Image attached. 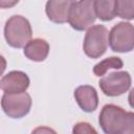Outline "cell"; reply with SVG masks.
I'll list each match as a JSON object with an SVG mask.
<instances>
[{
	"label": "cell",
	"mask_w": 134,
	"mask_h": 134,
	"mask_svg": "<svg viewBox=\"0 0 134 134\" xmlns=\"http://www.w3.org/2000/svg\"><path fill=\"white\" fill-rule=\"evenodd\" d=\"M31 36V26L25 17L15 15L6 21L4 26V37L9 46L14 48H22L30 41Z\"/></svg>",
	"instance_id": "1"
},
{
	"label": "cell",
	"mask_w": 134,
	"mask_h": 134,
	"mask_svg": "<svg viewBox=\"0 0 134 134\" xmlns=\"http://www.w3.org/2000/svg\"><path fill=\"white\" fill-rule=\"evenodd\" d=\"M126 120L127 111L113 104L105 105L98 117L99 126L107 134H124Z\"/></svg>",
	"instance_id": "2"
},
{
	"label": "cell",
	"mask_w": 134,
	"mask_h": 134,
	"mask_svg": "<svg viewBox=\"0 0 134 134\" xmlns=\"http://www.w3.org/2000/svg\"><path fill=\"white\" fill-rule=\"evenodd\" d=\"M96 20L94 0H77L70 9L68 22L75 30L89 28Z\"/></svg>",
	"instance_id": "3"
},
{
	"label": "cell",
	"mask_w": 134,
	"mask_h": 134,
	"mask_svg": "<svg viewBox=\"0 0 134 134\" xmlns=\"http://www.w3.org/2000/svg\"><path fill=\"white\" fill-rule=\"evenodd\" d=\"M108 47V29L104 25H92L88 28L83 49L87 57L91 59H97L102 57Z\"/></svg>",
	"instance_id": "4"
},
{
	"label": "cell",
	"mask_w": 134,
	"mask_h": 134,
	"mask_svg": "<svg viewBox=\"0 0 134 134\" xmlns=\"http://www.w3.org/2000/svg\"><path fill=\"white\" fill-rule=\"evenodd\" d=\"M108 42L115 52H130L134 49V26L129 22L115 24L109 32Z\"/></svg>",
	"instance_id": "5"
},
{
	"label": "cell",
	"mask_w": 134,
	"mask_h": 134,
	"mask_svg": "<svg viewBox=\"0 0 134 134\" xmlns=\"http://www.w3.org/2000/svg\"><path fill=\"white\" fill-rule=\"evenodd\" d=\"M3 112L12 118H22L28 114L31 108V97L27 92L5 93L1 98Z\"/></svg>",
	"instance_id": "6"
},
{
	"label": "cell",
	"mask_w": 134,
	"mask_h": 134,
	"mask_svg": "<svg viewBox=\"0 0 134 134\" xmlns=\"http://www.w3.org/2000/svg\"><path fill=\"white\" fill-rule=\"evenodd\" d=\"M99 88L107 96H119L127 92L131 86V75L128 71H115L102 77Z\"/></svg>",
	"instance_id": "7"
},
{
	"label": "cell",
	"mask_w": 134,
	"mask_h": 134,
	"mask_svg": "<svg viewBox=\"0 0 134 134\" xmlns=\"http://www.w3.org/2000/svg\"><path fill=\"white\" fill-rule=\"evenodd\" d=\"M30 81L28 75L20 70H13L2 76L0 87L5 93L25 92L29 87Z\"/></svg>",
	"instance_id": "8"
},
{
	"label": "cell",
	"mask_w": 134,
	"mask_h": 134,
	"mask_svg": "<svg viewBox=\"0 0 134 134\" xmlns=\"http://www.w3.org/2000/svg\"><path fill=\"white\" fill-rule=\"evenodd\" d=\"M75 0H48L45 12L50 21L58 24L68 22L71 6Z\"/></svg>",
	"instance_id": "9"
},
{
	"label": "cell",
	"mask_w": 134,
	"mask_h": 134,
	"mask_svg": "<svg viewBox=\"0 0 134 134\" xmlns=\"http://www.w3.org/2000/svg\"><path fill=\"white\" fill-rule=\"evenodd\" d=\"M74 97L80 108L85 112H93L98 105V96L94 87L89 85L79 86L74 90Z\"/></svg>",
	"instance_id": "10"
},
{
	"label": "cell",
	"mask_w": 134,
	"mask_h": 134,
	"mask_svg": "<svg viewBox=\"0 0 134 134\" xmlns=\"http://www.w3.org/2000/svg\"><path fill=\"white\" fill-rule=\"evenodd\" d=\"M49 53V44L44 39L30 40L24 46V55L34 62H43Z\"/></svg>",
	"instance_id": "11"
},
{
	"label": "cell",
	"mask_w": 134,
	"mask_h": 134,
	"mask_svg": "<svg viewBox=\"0 0 134 134\" xmlns=\"http://www.w3.org/2000/svg\"><path fill=\"white\" fill-rule=\"evenodd\" d=\"M96 17L102 21H110L116 16L115 0H94Z\"/></svg>",
	"instance_id": "12"
},
{
	"label": "cell",
	"mask_w": 134,
	"mask_h": 134,
	"mask_svg": "<svg viewBox=\"0 0 134 134\" xmlns=\"http://www.w3.org/2000/svg\"><path fill=\"white\" fill-rule=\"evenodd\" d=\"M124 63L118 57H110L107 58L99 63H97L93 67V72L96 76H103L110 69H120L122 68Z\"/></svg>",
	"instance_id": "13"
},
{
	"label": "cell",
	"mask_w": 134,
	"mask_h": 134,
	"mask_svg": "<svg viewBox=\"0 0 134 134\" xmlns=\"http://www.w3.org/2000/svg\"><path fill=\"white\" fill-rule=\"evenodd\" d=\"M115 13L116 16L126 19H134V0H115Z\"/></svg>",
	"instance_id": "14"
},
{
	"label": "cell",
	"mask_w": 134,
	"mask_h": 134,
	"mask_svg": "<svg viewBox=\"0 0 134 134\" xmlns=\"http://www.w3.org/2000/svg\"><path fill=\"white\" fill-rule=\"evenodd\" d=\"M72 132L73 133H96V131L88 122H79V124H76L74 126Z\"/></svg>",
	"instance_id": "15"
},
{
	"label": "cell",
	"mask_w": 134,
	"mask_h": 134,
	"mask_svg": "<svg viewBox=\"0 0 134 134\" xmlns=\"http://www.w3.org/2000/svg\"><path fill=\"white\" fill-rule=\"evenodd\" d=\"M124 134H134V112H127V120Z\"/></svg>",
	"instance_id": "16"
},
{
	"label": "cell",
	"mask_w": 134,
	"mask_h": 134,
	"mask_svg": "<svg viewBox=\"0 0 134 134\" xmlns=\"http://www.w3.org/2000/svg\"><path fill=\"white\" fill-rule=\"evenodd\" d=\"M19 0H0V7L1 8H10L15 6Z\"/></svg>",
	"instance_id": "17"
},
{
	"label": "cell",
	"mask_w": 134,
	"mask_h": 134,
	"mask_svg": "<svg viewBox=\"0 0 134 134\" xmlns=\"http://www.w3.org/2000/svg\"><path fill=\"white\" fill-rule=\"evenodd\" d=\"M128 102H129V105L134 109V88H132V89H131V91L129 92Z\"/></svg>",
	"instance_id": "18"
}]
</instances>
